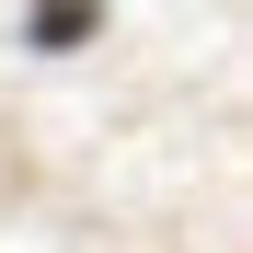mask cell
I'll return each instance as SVG.
<instances>
[{
  "mask_svg": "<svg viewBox=\"0 0 253 253\" xmlns=\"http://www.w3.org/2000/svg\"><path fill=\"white\" fill-rule=\"evenodd\" d=\"M35 46L69 58V46H92V12H35Z\"/></svg>",
  "mask_w": 253,
  "mask_h": 253,
  "instance_id": "cell-1",
  "label": "cell"
}]
</instances>
